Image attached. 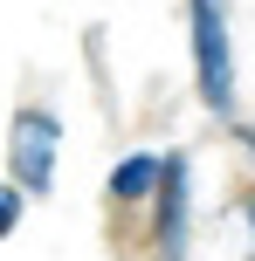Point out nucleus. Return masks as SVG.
Instances as JSON below:
<instances>
[{"instance_id":"obj_1","label":"nucleus","mask_w":255,"mask_h":261,"mask_svg":"<svg viewBox=\"0 0 255 261\" xmlns=\"http://www.w3.org/2000/svg\"><path fill=\"white\" fill-rule=\"evenodd\" d=\"M187 21H193V76H200L207 110H235V48L221 0H187Z\"/></svg>"},{"instance_id":"obj_4","label":"nucleus","mask_w":255,"mask_h":261,"mask_svg":"<svg viewBox=\"0 0 255 261\" xmlns=\"http://www.w3.org/2000/svg\"><path fill=\"white\" fill-rule=\"evenodd\" d=\"M166 186V158H152V151H131L118 172H110V193L118 199H152Z\"/></svg>"},{"instance_id":"obj_2","label":"nucleus","mask_w":255,"mask_h":261,"mask_svg":"<svg viewBox=\"0 0 255 261\" xmlns=\"http://www.w3.org/2000/svg\"><path fill=\"white\" fill-rule=\"evenodd\" d=\"M7 151H14L21 193H49V179H55V117H49V110H21Z\"/></svg>"},{"instance_id":"obj_3","label":"nucleus","mask_w":255,"mask_h":261,"mask_svg":"<svg viewBox=\"0 0 255 261\" xmlns=\"http://www.w3.org/2000/svg\"><path fill=\"white\" fill-rule=\"evenodd\" d=\"M159 254L166 261L187 254V158H166V186H159Z\"/></svg>"},{"instance_id":"obj_5","label":"nucleus","mask_w":255,"mask_h":261,"mask_svg":"<svg viewBox=\"0 0 255 261\" xmlns=\"http://www.w3.org/2000/svg\"><path fill=\"white\" fill-rule=\"evenodd\" d=\"M14 220H21V193L0 186V234H14Z\"/></svg>"}]
</instances>
